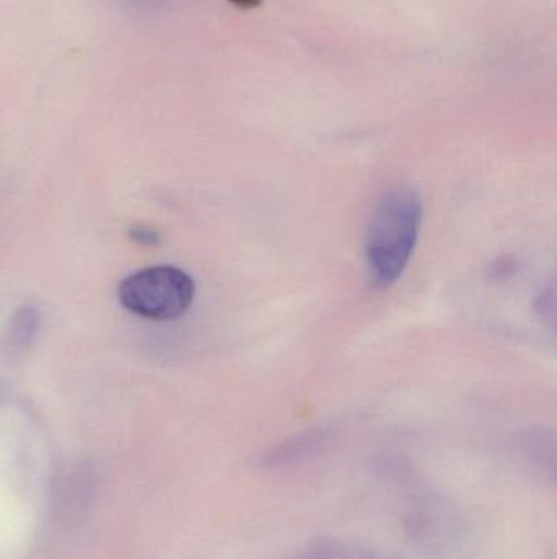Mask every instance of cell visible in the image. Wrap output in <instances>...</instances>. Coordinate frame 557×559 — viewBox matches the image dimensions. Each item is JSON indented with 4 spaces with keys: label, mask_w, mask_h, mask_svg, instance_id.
I'll return each mask as SVG.
<instances>
[{
    "label": "cell",
    "mask_w": 557,
    "mask_h": 559,
    "mask_svg": "<svg viewBox=\"0 0 557 559\" xmlns=\"http://www.w3.org/2000/svg\"><path fill=\"white\" fill-rule=\"evenodd\" d=\"M424 206L417 190L396 187L379 200L366 233V265L379 288L395 285L404 274L421 235Z\"/></svg>",
    "instance_id": "1"
},
{
    "label": "cell",
    "mask_w": 557,
    "mask_h": 559,
    "mask_svg": "<svg viewBox=\"0 0 557 559\" xmlns=\"http://www.w3.org/2000/svg\"><path fill=\"white\" fill-rule=\"evenodd\" d=\"M118 298L128 311L141 318L172 321L192 306L195 282L180 269L157 265L124 278Z\"/></svg>",
    "instance_id": "2"
},
{
    "label": "cell",
    "mask_w": 557,
    "mask_h": 559,
    "mask_svg": "<svg viewBox=\"0 0 557 559\" xmlns=\"http://www.w3.org/2000/svg\"><path fill=\"white\" fill-rule=\"evenodd\" d=\"M90 473L85 472L84 468H77L71 476H68L62 483L61 491H59V508L68 518H77L81 512L87 509L88 501H90L92 491Z\"/></svg>",
    "instance_id": "3"
},
{
    "label": "cell",
    "mask_w": 557,
    "mask_h": 559,
    "mask_svg": "<svg viewBox=\"0 0 557 559\" xmlns=\"http://www.w3.org/2000/svg\"><path fill=\"white\" fill-rule=\"evenodd\" d=\"M39 316L35 308H23L16 312L9 331V345L13 350H20L29 345L38 329Z\"/></svg>",
    "instance_id": "4"
},
{
    "label": "cell",
    "mask_w": 557,
    "mask_h": 559,
    "mask_svg": "<svg viewBox=\"0 0 557 559\" xmlns=\"http://www.w3.org/2000/svg\"><path fill=\"white\" fill-rule=\"evenodd\" d=\"M124 5L140 13H157L169 9L175 0H123Z\"/></svg>",
    "instance_id": "5"
},
{
    "label": "cell",
    "mask_w": 557,
    "mask_h": 559,
    "mask_svg": "<svg viewBox=\"0 0 557 559\" xmlns=\"http://www.w3.org/2000/svg\"><path fill=\"white\" fill-rule=\"evenodd\" d=\"M133 236L134 239H137V241L147 242V245H149V242L156 241L157 239V236L154 235V233L150 231V229L144 228L136 229V231L133 233Z\"/></svg>",
    "instance_id": "6"
}]
</instances>
